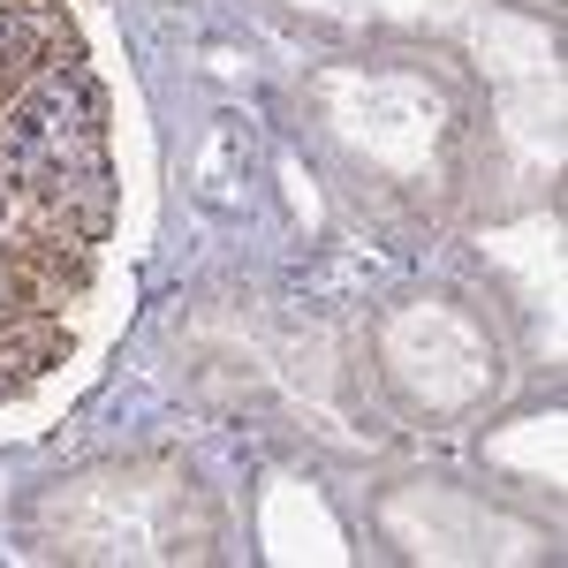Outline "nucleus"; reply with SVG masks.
I'll use <instances>...</instances> for the list:
<instances>
[{
    "label": "nucleus",
    "mask_w": 568,
    "mask_h": 568,
    "mask_svg": "<svg viewBox=\"0 0 568 568\" xmlns=\"http://www.w3.org/2000/svg\"><path fill=\"white\" fill-rule=\"evenodd\" d=\"M69 356V311H23V318H0V402L45 379L53 364Z\"/></svg>",
    "instance_id": "f257e3e1"
}]
</instances>
